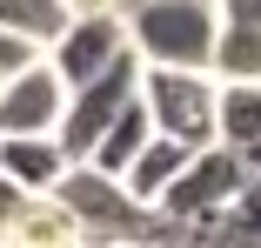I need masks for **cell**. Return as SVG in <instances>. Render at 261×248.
<instances>
[{
    "mask_svg": "<svg viewBox=\"0 0 261 248\" xmlns=\"http://www.w3.org/2000/svg\"><path fill=\"white\" fill-rule=\"evenodd\" d=\"M54 202H61V215L74 221L81 248H147L154 235H161L154 208H141L114 175H94L87 161H74V168L54 181Z\"/></svg>",
    "mask_w": 261,
    "mask_h": 248,
    "instance_id": "1",
    "label": "cell"
},
{
    "mask_svg": "<svg viewBox=\"0 0 261 248\" xmlns=\"http://www.w3.org/2000/svg\"><path fill=\"white\" fill-rule=\"evenodd\" d=\"M127 27V54L141 67H194L207 74L215 54V0H134L121 14Z\"/></svg>",
    "mask_w": 261,
    "mask_h": 248,
    "instance_id": "2",
    "label": "cell"
},
{
    "mask_svg": "<svg viewBox=\"0 0 261 248\" xmlns=\"http://www.w3.org/2000/svg\"><path fill=\"white\" fill-rule=\"evenodd\" d=\"M215 74H194V67H141L134 101L147 114V128L161 141L181 147H215Z\"/></svg>",
    "mask_w": 261,
    "mask_h": 248,
    "instance_id": "3",
    "label": "cell"
},
{
    "mask_svg": "<svg viewBox=\"0 0 261 248\" xmlns=\"http://www.w3.org/2000/svg\"><path fill=\"white\" fill-rule=\"evenodd\" d=\"M241 161L228 155V147H194L188 168L161 188V202H154V221L161 228H215L221 208L241 194Z\"/></svg>",
    "mask_w": 261,
    "mask_h": 248,
    "instance_id": "4",
    "label": "cell"
},
{
    "mask_svg": "<svg viewBox=\"0 0 261 248\" xmlns=\"http://www.w3.org/2000/svg\"><path fill=\"white\" fill-rule=\"evenodd\" d=\"M134 87H141V61H134V54H121L108 74L67 87V108H61V128H54V141H61L67 161H87V147L114 128V114L134 108Z\"/></svg>",
    "mask_w": 261,
    "mask_h": 248,
    "instance_id": "5",
    "label": "cell"
},
{
    "mask_svg": "<svg viewBox=\"0 0 261 248\" xmlns=\"http://www.w3.org/2000/svg\"><path fill=\"white\" fill-rule=\"evenodd\" d=\"M61 108H67V87L61 74L47 67V54L14 74L7 87H0V141H20V134H54L61 128Z\"/></svg>",
    "mask_w": 261,
    "mask_h": 248,
    "instance_id": "6",
    "label": "cell"
},
{
    "mask_svg": "<svg viewBox=\"0 0 261 248\" xmlns=\"http://www.w3.org/2000/svg\"><path fill=\"white\" fill-rule=\"evenodd\" d=\"M121 54H127L121 14H100V20H67V34L47 47V67L61 74V87H81V81H94V74H108Z\"/></svg>",
    "mask_w": 261,
    "mask_h": 248,
    "instance_id": "7",
    "label": "cell"
},
{
    "mask_svg": "<svg viewBox=\"0 0 261 248\" xmlns=\"http://www.w3.org/2000/svg\"><path fill=\"white\" fill-rule=\"evenodd\" d=\"M74 161L61 155L54 134H20V141H0V175H7L20 194H54V181L67 175Z\"/></svg>",
    "mask_w": 261,
    "mask_h": 248,
    "instance_id": "8",
    "label": "cell"
},
{
    "mask_svg": "<svg viewBox=\"0 0 261 248\" xmlns=\"http://www.w3.org/2000/svg\"><path fill=\"white\" fill-rule=\"evenodd\" d=\"M147 141H154V128H147V114H141V101H134V108H121V114H114V128H108V134H100V141L87 147V168L121 181V175L134 168V155H141Z\"/></svg>",
    "mask_w": 261,
    "mask_h": 248,
    "instance_id": "9",
    "label": "cell"
},
{
    "mask_svg": "<svg viewBox=\"0 0 261 248\" xmlns=\"http://www.w3.org/2000/svg\"><path fill=\"white\" fill-rule=\"evenodd\" d=\"M0 248H81V235H74V221L61 215L54 194H27V208L14 215V228H7Z\"/></svg>",
    "mask_w": 261,
    "mask_h": 248,
    "instance_id": "10",
    "label": "cell"
},
{
    "mask_svg": "<svg viewBox=\"0 0 261 248\" xmlns=\"http://www.w3.org/2000/svg\"><path fill=\"white\" fill-rule=\"evenodd\" d=\"M188 155H194V147H181V141H161V134H154L141 155H134V168L121 175V188L134 194L141 208H154V202H161V188H168V181L188 168Z\"/></svg>",
    "mask_w": 261,
    "mask_h": 248,
    "instance_id": "11",
    "label": "cell"
},
{
    "mask_svg": "<svg viewBox=\"0 0 261 248\" xmlns=\"http://www.w3.org/2000/svg\"><path fill=\"white\" fill-rule=\"evenodd\" d=\"M207 74H215L221 87H261V34L254 27H215Z\"/></svg>",
    "mask_w": 261,
    "mask_h": 248,
    "instance_id": "12",
    "label": "cell"
},
{
    "mask_svg": "<svg viewBox=\"0 0 261 248\" xmlns=\"http://www.w3.org/2000/svg\"><path fill=\"white\" fill-rule=\"evenodd\" d=\"M254 141H261V87H221L215 94V147L241 155V147H254Z\"/></svg>",
    "mask_w": 261,
    "mask_h": 248,
    "instance_id": "13",
    "label": "cell"
},
{
    "mask_svg": "<svg viewBox=\"0 0 261 248\" xmlns=\"http://www.w3.org/2000/svg\"><path fill=\"white\" fill-rule=\"evenodd\" d=\"M0 34H14L34 54H47L67 34V14H61V0H0Z\"/></svg>",
    "mask_w": 261,
    "mask_h": 248,
    "instance_id": "14",
    "label": "cell"
},
{
    "mask_svg": "<svg viewBox=\"0 0 261 248\" xmlns=\"http://www.w3.org/2000/svg\"><path fill=\"white\" fill-rule=\"evenodd\" d=\"M215 241L221 248H261V181H241V194L215 221Z\"/></svg>",
    "mask_w": 261,
    "mask_h": 248,
    "instance_id": "15",
    "label": "cell"
},
{
    "mask_svg": "<svg viewBox=\"0 0 261 248\" xmlns=\"http://www.w3.org/2000/svg\"><path fill=\"white\" fill-rule=\"evenodd\" d=\"M34 61H40V54H34L27 40H14V34H0V87H7L14 74H27Z\"/></svg>",
    "mask_w": 261,
    "mask_h": 248,
    "instance_id": "16",
    "label": "cell"
},
{
    "mask_svg": "<svg viewBox=\"0 0 261 248\" xmlns=\"http://www.w3.org/2000/svg\"><path fill=\"white\" fill-rule=\"evenodd\" d=\"M215 20H221V27H254V34H261V0H215Z\"/></svg>",
    "mask_w": 261,
    "mask_h": 248,
    "instance_id": "17",
    "label": "cell"
},
{
    "mask_svg": "<svg viewBox=\"0 0 261 248\" xmlns=\"http://www.w3.org/2000/svg\"><path fill=\"white\" fill-rule=\"evenodd\" d=\"M147 248H221V241H215V228H161Z\"/></svg>",
    "mask_w": 261,
    "mask_h": 248,
    "instance_id": "18",
    "label": "cell"
},
{
    "mask_svg": "<svg viewBox=\"0 0 261 248\" xmlns=\"http://www.w3.org/2000/svg\"><path fill=\"white\" fill-rule=\"evenodd\" d=\"M67 20H100V14H127V0H61Z\"/></svg>",
    "mask_w": 261,
    "mask_h": 248,
    "instance_id": "19",
    "label": "cell"
},
{
    "mask_svg": "<svg viewBox=\"0 0 261 248\" xmlns=\"http://www.w3.org/2000/svg\"><path fill=\"white\" fill-rule=\"evenodd\" d=\"M20 208H27V194H20L7 175H0V241H7V228H14V215H20Z\"/></svg>",
    "mask_w": 261,
    "mask_h": 248,
    "instance_id": "20",
    "label": "cell"
},
{
    "mask_svg": "<svg viewBox=\"0 0 261 248\" xmlns=\"http://www.w3.org/2000/svg\"><path fill=\"white\" fill-rule=\"evenodd\" d=\"M127 7H134V0H127Z\"/></svg>",
    "mask_w": 261,
    "mask_h": 248,
    "instance_id": "21",
    "label": "cell"
}]
</instances>
